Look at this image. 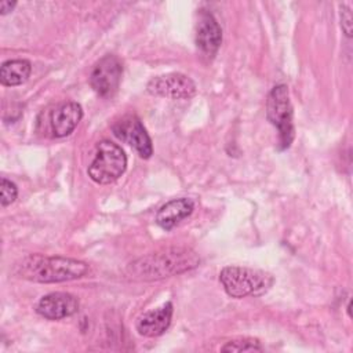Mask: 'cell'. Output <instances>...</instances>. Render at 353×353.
I'll use <instances>...</instances> for the list:
<instances>
[{
    "label": "cell",
    "instance_id": "6da1fadb",
    "mask_svg": "<svg viewBox=\"0 0 353 353\" xmlns=\"http://www.w3.org/2000/svg\"><path fill=\"white\" fill-rule=\"evenodd\" d=\"M199 255L186 247H170L141 256L127 266V273L135 280H159L185 273L197 268Z\"/></svg>",
    "mask_w": 353,
    "mask_h": 353
},
{
    "label": "cell",
    "instance_id": "7a4b0ae2",
    "mask_svg": "<svg viewBox=\"0 0 353 353\" xmlns=\"http://www.w3.org/2000/svg\"><path fill=\"white\" fill-rule=\"evenodd\" d=\"M14 272L34 283H63L83 277L88 272V265L73 258L30 254L15 265Z\"/></svg>",
    "mask_w": 353,
    "mask_h": 353
},
{
    "label": "cell",
    "instance_id": "3957f363",
    "mask_svg": "<svg viewBox=\"0 0 353 353\" xmlns=\"http://www.w3.org/2000/svg\"><path fill=\"white\" fill-rule=\"evenodd\" d=\"M226 294L232 298L263 294L273 283L270 274L243 266H226L219 273Z\"/></svg>",
    "mask_w": 353,
    "mask_h": 353
},
{
    "label": "cell",
    "instance_id": "277c9868",
    "mask_svg": "<svg viewBox=\"0 0 353 353\" xmlns=\"http://www.w3.org/2000/svg\"><path fill=\"white\" fill-rule=\"evenodd\" d=\"M268 120L279 131V148L288 149L295 137L292 123V106L290 101V91L285 84H279L272 88L266 101Z\"/></svg>",
    "mask_w": 353,
    "mask_h": 353
},
{
    "label": "cell",
    "instance_id": "5b68a950",
    "mask_svg": "<svg viewBox=\"0 0 353 353\" xmlns=\"http://www.w3.org/2000/svg\"><path fill=\"white\" fill-rule=\"evenodd\" d=\"M125 168L127 157L123 149L112 141L103 139L97 145L94 160L88 167V176L99 185H108L117 181Z\"/></svg>",
    "mask_w": 353,
    "mask_h": 353
},
{
    "label": "cell",
    "instance_id": "8992f818",
    "mask_svg": "<svg viewBox=\"0 0 353 353\" xmlns=\"http://www.w3.org/2000/svg\"><path fill=\"white\" fill-rule=\"evenodd\" d=\"M123 65L116 55L108 54L102 57L90 74L92 90L102 98H112L120 85Z\"/></svg>",
    "mask_w": 353,
    "mask_h": 353
},
{
    "label": "cell",
    "instance_id": "52a82bcc",
    "mask_svg": "<svg viewBox=\"0 0 353 353\" xmlns=\"http://www.w3.org/2000/svg\"><path fill=\"white\" fill-rule=\"evenodd\" d=\"M146 90L149 94L156 97L189 99L196 94V84L183 73H167L149 80Z\"/></svg>",
    "mask_w": 353,
    "mask_h": 353
},
{
    "label": "cell",
    "instance_id": "ba28073f",
    "mask_svg": "<svg viewBox=\"0 0 353 353\" xmlns=\"http://www.w3.org/2000/svg\"><path fill=\"white\" fill-rule=\"evenodd\" d=\"M113 134L127 145L132 146L143 159H149L153 153L152 139L143 124L135 114H127L117 120L113 127Z\"/></svg>",
    "mask_w": 353,
    "mask_h": 353
},
{
    "label": "cell",
    "instance_id": "9c48e42d",
    "mask_svg": "<svg viewBox=\"0 0 353 353\" xmlns=\"http://www.w3.org/2000/svg\"><path fill=\"white\" fill-rule=\"evenodd\" d=\"M222 43V29L214 15L201 10L196 23V44L207 57H214Z\"/></svg>",
    "mask_w": 353,
    "mask_h": 353
},
{
    "label": "cell",
    "instance_id": "30bf717a",
    "mask_svg": "<svg viewBox=\"0 0 353 353\" xmlns=\"http://www.w3.org/2000/svg\"><path fill=\"white\" fill-rule=\"evenodd\" d=\"M79 309V301L69 292H51L44 295L36 310L47 320H61L74 314Z\"/></svg>",
    "mask_w": 353,
    "mask_h": 353
},
{
    "label": "cell",
    "instance_id": "8fae6325",
    "mask_svg": "<svg viewBox=\"0 0 353 353\" xmlns=\"http://www.w3.org/2000/svg\"><path fill=\"white\" fill-rule=\"evenodd\" d=\"M172 303L165 302L157 309L143 313L137 321V331L148 338H154L165 332L172 319Z\"/></svg>",
    "mask_w": 353,
    "mask_h": 353
},
{
    "label": "cell",
    "instance_id": "7c38bea8",
    "mask_svg": "<svg viewBox=\"0 0 353 353\" xmlns=\"http://www.w3.org/2000/svg\"><path fill=\"white\" fill-rule=\"evenodd\" d=\"M83 109L77 102H66L51 113V130L54 137L62 138L69 135L80 123Z\"/></svg>",
    "mask_w": 353,
    "mask_h": 353
},
{
    "label": "cell",
    "instance_id": "4fadbf2b",
    "mask_svg": "<svg viewBox=\"0 0 353 353\" xmlns=\"http://www.w3.org/2000/svg\"><path fill=\"white\" fill-rule=\"evenodd\" d=\"M193 210H194L193 200L186 197L172 199L160 207V210L156 214V223L164 230H170L175 225H178L182 219L188 218L193 212Z\"/></svg>",
    "mask_w": 353,
    "mask_h": 353
},
{
    "label": "cell",
    "instance_id": "5bb4252c",
    "mask_svg": "<svg viewBox=\"0 0 353 353\" xmlns=\"http://www.w3.org/2000/svg\"><path fill=\"white\" fill-rule=\"evenodd\" d=\"M32 72V65L26 59H10L0 68V81L3 85L15 87L23 84Z\"/></svg>",
    "mask_w": 353,
    "mask_h": 353
},
{
    "label": "cell",
    "instance_id": "9a60e30c",
    "mask_svg": "<svg viewBox=\"0 0 353 353\" xmlns=\"http://www.w3.org/2000/svg\"><path fill=\"white\" fill-rule=\"evenodd\" d=\"M222 352H262L263 347L258 339L254 338H237L229 341L221 347Z\"/></svg>",
    "mask_w": 353,
    "mask_h": 353
},
{
    "label": "cell",
    "instance_id": "2e32d148",
    "mask_svg": "<svg viewBox=\"0 0 353 353\" xmlns=\"http://www.w3.org/2000/svg\"><path fill=\"white\" fill-rule=\"evenodd\" d=\"M18 194V189L17 185L14 182H11L7 178H1V185H0V203L1 207H7L11 203L15 201Z\"/></svg>",
    "mask_w": 353,
    "mask_h": 353
},
{
    "label": "cell",
    "instance_id": "e0dca14e",
    "mask_svg": "<svg viewBox=\"0 0 353 353\" xmlns=\"http://www.w3.org/2000/svg\"><path fill=\"white\" fill-rule=\"evenodd\" d=\"M341 26L347 37L352 34V14L346 6L341 7Z\"/></svg>",
    "mask_w": 353,
    "mask_h": 353
},
{
    "label": "cell",
    "instance_id": "ac0fdd59",
    "mask_svg": "<svg viewBox=\"0 0 353 353\" xmlns=\"http://www.w3.org/2000/svg\"><path fill=\"white\" fill-rule=\"evenodd\" d=\"M15 1H8V0H3L0 1V14L6 15L7 12H10L14 7H15Z\"/></svg>",
    "mask_w": 353,
    "mask_h": 353
}]
</instances>
